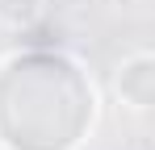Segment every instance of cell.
I'll list each match as a JSON object with an SVG mask.
<instances>
[{"instance_id": "obj_1", "label": "cell", "mask_w": 155, "mask_h": 150, "mask_svg": "<svg viewBox=\"0 0 155 150\" xmlns=\"http://www.w3.org/2000/svg\"><path fill=\"white\" fill-rule=\"evenodd\" d=\"M113 96L134 117L151 113V104H155V54L147 46H134L130 54H122V63L113 67Z\"/></svg>"}, {"instance_id": "obj_2", "label": "cell", "mask_w": 155, "mask_h": 150, "mask_svg": "<svg viewBox=\"0 0 155 150\" xmlns=\"http://www.w3.org/2000/svg\"><path fill=\"white\" fill-rule=\"evenodd\" d=\"M46 17V0H0V29L25 33Z\"/></svg>"}]
</instances>
